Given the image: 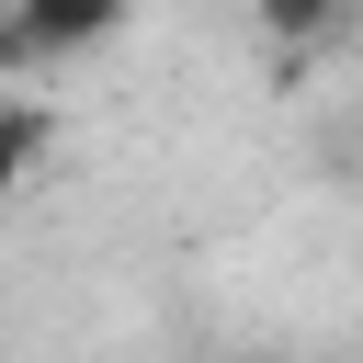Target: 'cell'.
Segmentation results:
<instances>
[{"label": "cell", "mask_w": 363, "mask_h": 363, "mask_svg": "<svg viewBox=\"0 0 363 363\" xmlns=\"http://www.w3.org/2000/svg\"><path fill=\"white\" fill-rule=\"evenodd\" d=\"M125 23H136V0H0V79L57 68V57H79Z\"/></svg>", "instance_id": "obj_1"}, {"label": "cell", "mask_w": 363, "mask_h": 363, "mask_svg": "<svg viewBox=\"0 0 363 363\" xmlns=\"http://www.w3.org/2000/svg\"><path fill=\"white\" fill-rule=\"evenodd\" d=\"M45 136H57V113H45V102H23V91H0V193H23V182H34Z\"/></svg>", "instance_id": "obj_2"}, {"label": "cell", "mask_w": 363, "mask_h": 363, "mask_svg": "<svg viewBox=\"0 0 363 363\" xmlns=\"http://www.w3.org/2000/svg\"><path fill=\"white\" fill-rule=\"evenodd\" d=\"M250 11H261V34H272V45H318V34H340L363 0H250Z\"/></svg>", "instance_id": "obj_3"}]
</instances>
